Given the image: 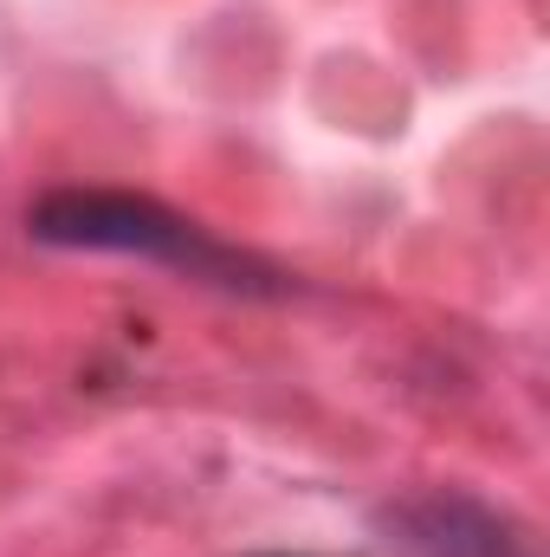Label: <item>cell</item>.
<instances>
[{
	"mask_svg": "<svg viewBox=\"0 0 550 557\" xmlns=\"http://www.w3.org/2000/svg\"><path fill=\"white\" fill-rule=\"evenodd\" d=\"M33 240L46 247H78V253H137L155 267H175L188 278L227 285V292H285V278L273 267H260L253 253L201 234L195 221H182L175 208L149 201V195H104V188H65L46 195L26 214Z\"/></svg>",
	"mask_w": 550,
	"mask_h": 557,
	"instance_id": "obj_1",
	"label": "cell"
},
{
	"mask_svg": "<svg viewBox=\"0 0 550 557\" xmlns=\"http://www.w3.org/2000/svg\"><path fill=\"white\" fill-rule=\"evenodd\" d=\"M389 557H538L499 512L466 493H427L383 519Z\"/></svg>",
	"mask_w": 550,
	"mask_h": 557,
	"instance_id": "obj_2",
	"label": "cell"
}]
</instances>
